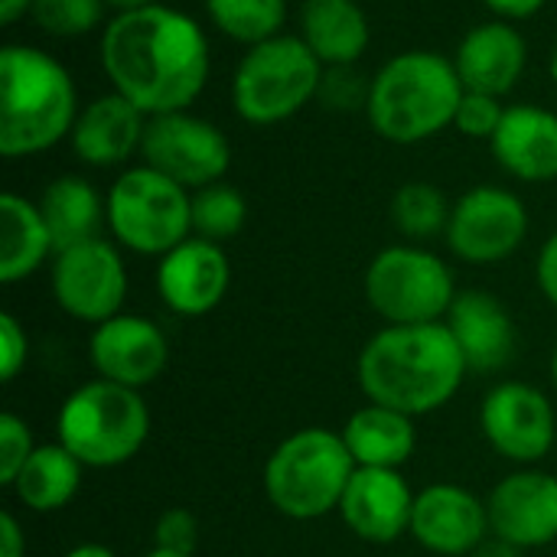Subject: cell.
Here are the masks:
<instances>
[{
  "instance_id": "1",
  "label": "cell",
  "mask_w": 557,
  "mask_h": 557,
  "mask_svg": "<svg viewBox=\"0 0 557 557\" xmlns=\"http://www.w3.org/2000/svg\"><path fill=\"white\" fill-rule=\"evenodd\" d=\"M101 65L114 91L147 117L186 111L209 82L202 26L163 3L117 13L101 36Z\"/></svg>"
},
{
  "instance_id": "2",
  "label": "cell",
  "mask_w": 557,
  "mask_h": 557,
  "mask_svg": "<svg viewBox=\"0 0 557 557\" xmlns=\"http://www.w3.org/2000/svg\"><path fill=\"white\" fill-rule=\"evenodd\" d=\"M470 366L447 323L385 326L359 352L356 375L369 401L421 418L444 408Z\"/></svg>"
},
{
  "instance_id": "3",
  "label": "cell",
  "mask_w": 557,
  "mask_h": 557,
  "mask_svg": "<svg viewBox=\"0 0 557 557\" xmlns=\"http://www.w3.org/2000/svg\"><path fill=\"white\" fill-rule=\"evenodd\" d=\"M78 121L75 82L62 62L36 46L0 52V153L33 157L72 134Z\"/></svg>"
},
{
  "instance_id": "4",
  "label": "cell",
  "mask_w": 557,
  "mask_h": 557,
  "mask_svg": "<svg viewBox=\"0 0 557 557\" xmlns=\"http://www.w3.org/2000/svg\"><path fill=\"white\" fill-rule=\"evenodd\" d=\"M467 88L457 65L431 49L392 55L369 82V121L392 144H421L454 124Z\"/></svg>"
},
{
  "instance_id": "5",
  "label": "cell",
  "mask_w": 557,
  "mask_h": 557,
  "mask_svg": "<svg viewBox=\"0 0 557 557\" xmlns=\"http://www.w3.org/2000/svg\"><path fill=\"white\" fill-rule=\"evenodd\" d=\"M356 473L343 434L304 428L284 437L264 463V493L271 506L297 522H313L339 509Z\"/></svg>"
},
{
  "instance_id": "6",
  "label": "cell",
  "mask_w": 557,
  "mask_h": 557,
  "mask_svg": "<svg viewBox=\"0 0 557 557\" xmlns=\"http://www.w3.org/2000/svg\"><path fill=\"white\" fill-rule=\"evenodd\" d=\"M59 444L95 470H111L140 454L150 437V408L137 388L104 379L78 385L55 418Z\"/></svg>"
},
{
  "instance_id": "7",
  "label": "cell",
  "mask_w": 557,
  "mask_h": 557,
  "mask_svg": "<svg viewBox=\"0 0 557 557\" xmlns=\"http://www.w3.org/2000/svg\"><path fill=\"white\" fill-rule=\"evenodd\" d=\"M323 85V62L304 36H271L245 52L232 78V108L242 121L271 127L294 117Z\"/></svg>"
},
{
  "instance_id": "8",
  "label": "cell",
  "mask_w": 557,
  "mask_h": 557,
  "mask_svg": "<svg viewBox=\"0 0 557 557\" xmlns=\"http://www.w3.org/2000/svg\"><path fill=\"white\" fill-rule=\"evenodd\" d=\"M104 209L111 235L137 255L163 258L193 232V196L147 163L114 180Z\"/></svg>"
},
{
  "instance_id": "9",
  "label": "cell",
  "mask_w": 557,
  "mask_h": 557,
  "mask_svg": "<svg viewBox=\"0 0 557 557\" xmlns=\"http://www.w3.org/2000/svg\"><path fill=\"white\" fill-rule=\"evenodd\" d=\"M366 297L388 326L447 320L457 287L450 268L424 248L392 245L379 251L366 271Z\"/></svg>"
},
{
  "instance_id": "10",
  "label": "cell",
  "mask_w": 557,
  "mask_h": 557,
  "mask_svg": "<svg viewBox=\"0 0 557 557\" xmlns=\"http://www.w3.org/2000/svg\"><path fill=\"white\" fill-rule=\"evenodd\" d=\"M144 163L176 180L186 189H202L219 183L232 166L228 137L206 117L189 111H170L147 117L140 140Z\"/></svg>"
},
{
  "instance_id": "11",
  "label": "cell",
  "mask_w": 557,
  "mask_h": 557,
  "mask_svg": "<svg viewBox=\"0 0 557 557\" xmlns=\"http://www.w3.org/2000/svg\"><path fill=\"white\" fill-rule=\"evenodd\" d=\"M52 297L72 320L82 323L98 326L117 317L127 297V268L121 251L104 238L55 251Z\"/></svg>"
},
{
  "instance_id": "12",
  "label": "cell",
  "mask_w": 557,
  "mask_h": 557,
  "mask_svg": "<svg viewBox=\"0 0 557 557\" xmlns=\"http://www.w3.org/2000/svg\"><path fill=\"white\" fill-rule=\"evenodd\" d=\"M529 235L525 202L499 186H476L463 193L450 212V251L470 264H496L512 258Z\"/></svg>"
},
{
  "instance_id": "13",
  "label": "cell",
  "mask_w": 557,
  "mask_h": 557,
  "mask_svg": "<svg viewBox=\"0 0 557 557\" xmlns=\"http://www.w3.org/2000/svg\"><path fill=\"white\" fill-rule=\"evenodd\" d=\"M483 437L512 463H539L557 441L555 408L548 395L529 382L496 385L480 408Z\"/></svg>"
},
{
  "instance_id": "14",
  "label": "cell",
  "mask_w": 557,
  "mask_h": 557,
  "mask_svg": "<svg viewBox=\"0 0 557 557\" xmlns=\"http://www.w3.org/2000/svg\"><path fill=\"white\" fill-rule=\"evenodd\" d=\"M88 356L98 379L140 392L166 369L170 346L153 320L137 313H117L95 326L88 339Z\"/></svg>"
},
{
  "instance_id": "15",
  "label": "cell",
  "mask_w": 557,
  "mask_h": 557,
  "mask_svg": "<svg viewBox=\"0 0 557 557\" xmlns=\"http://www.w3.org/2000/svg\"><path fill=\"white\" fill-rule=\"evenodd\" d=\"M411 535L444 557H470L490 535V509L457 483H434L414 496Z\"/></svg>"
},
{
  "instance_id": "16",
  "label": "cell",
  "mask_w": 557,
  "mask_h": 557,
  "mask_svg": "<svg viewBox=\"0 0 557 557\" xmlns=\"http://www.w3.org/2000/svg\"><path fill=\"white\" fill-rule=\"evenodd\" d=\"M490 532L522 552L557 542V476L542 470L509 473L486 499Z\"/></svg>"
},
{
  "instance_id": "17",
  "label": "cell",
  "mask_w": 557,
  "mask_h": 557,
  "mask_svg": "<svg viewBox=\"0 0 557 557\" xmlns=\"http://www.w3.org/2000/svg\"><path fill=\"white\" fill-rule=\"evenodd\" d=\"M339 516L356 539L369 545H392L401 535H411L414 493L398 470L356 467L343 493Z\"/></svg>"
},
{
  "instance_id": "18",
  "label": "cell",
  "mask_w": 557,
  "mask_h": 557,
  "mask_svg": "<svg viewBox=\"0 0 557 557\" xmlns=\"http://www.w3.org/2000/svg\"><path fill=\"white\" fill-rule=\"evenodd\" d=\"M232 284V264L225 251L209 238H186L160 258L157 290L160 300L180 317L212 313Z\"/></svg>"
},
{
  "instance_id": "19",
  "label": "cell",
  "mask_w": 557,
  "mask_h": 557,
  "mask_svg": "<svg viewBox=\"0 0 557 557\" xmlns=\"http://www.w3.org/2000/svg\"><path fill=\"white\" fill-rule=\"evenodd\" d=\"M529 62V42L512 23H483L470 29L457 46V75L467 91L509 95Z\"/></svg>"
},
{
  "instance_id": "20",
  "label": "cell",
  "mask_w": 557,
  "mask_h": 557,
  "mask_svg": "<svg viewBox=\"0 0 557 557\" xmlns=\"http://www.w3.org/2000/svg\"><path fill=\"white\" fill-rule=\"evenodd\" d=\"M447 330L454 333L470 372H499L509 366L516 352V326L509 310L486 290L457 294Z\"/></svg>"
},
{
  "instance_id": "21",
  "label": "cell",
  "mask_w": 557,
  "mask_h": 557,
  "mask_svg": "<svg viewBox=\"0 0 557 557\" xmlns=\"http://www.w3.org/2000/svg\"><path fill=\"white\" fill-rule=\"evenodd\" d=\"M490 144L499 166L525 183H548L557 176V114L548 108H506Z\"/></svg>"
},
{
  "instance_id": "22",
  "label": "cell",
  "mask_w": 557,
  "mask_h": 557,
  "mask_svg": "<svg viewBox=\"0 0 557 557\" xmlns=\"http://www.w3.org/2000/svg\"><path fill=\"white\" fill-rule=\"evenodd\" d=\"M147 131V114L117 91L98 95L78 111L72 127V150L78 160L91 166H114L124 163L134 147H140Z\"/></svg>"
},
{
  "instance_id": "23",
  "label": "cell",
  "mask_w": 557,
  "mask_h": 557,
  "mask_svg": "<svg viewBox=\"0 0 557 557\" xmlns=\"http://www.w3.org/2000/svg\"><path fill=\"white\" fill-rule=\"evenodd\" d=\"M343 441L356 460V467H375V470H401L414 447H418V428L411 414H401L395 408L369 401L343 424Z\"/></svg>"
},
{
  "instance_id": "24",
  "label": "cell",
  "mask_w": 557,
  "mask_h": 557,
  "mask_svg": "<svg viewBox=\"0 0 557 557\" xmlns=\"http://www.w3.org/2000/svg\"><path fill=\"white\" fill-rule=\"evenodd\" d=\"M300 36L323 65H352L369 49V16L356 0H304Z\"/></svg>"
},
{
  "instance_id": "25",
  "label": "cell",
  "mask_w": 557,
  "mask_h": 557,
  "mask_svg": "<svg viewBox=\"0 0 557 557\" xmlns=\"http://www.w3.org/2000/svg\"><path fill=\"white\" fill-rule=\"evenodd\" d=\"M55 251L46 219L36 202L3 193L0 196V281H26Z\"/></svg>"
},
{
  "instance_id": "26",
  "label": "cell",
  "mask_w": 557,
  "mask_h": 557,
  "mask_svg": "<svg viewBox=\"0 0 557 557\" xmlns=\"http://www.w3.org/2000/svg\"><path fill=\"white\" fill-rule=\"evenodd\" d=\"M82 473H85V467L59 441L39 444L33 450V457L23 463V470L16 473V480L10 483V493L29 512H39V516L59 512L78 496Z\"/></svg>"
},
{
  "instance_id": "27",
  "label": "cell",
  "mask_w": 557,
  "mask_h": 557,
  "mask_svg": "<svg viewBox=\"0 0 557 557\" xmlns=\"http://www.w3.org/2000/svg\"><path fill=\"white\" fill-rule=\"evenodd\" d=\"M36 206L46 219L55 251L101 238L98 232H101V222L108 219V209L101 206V196L95 193V186L85 180H78V176L52 180L42 189Z\"/></svg>"
},
{
  "instance_id": "28",
  "label": "cell",
  "mask_w": 557,
  "mask_h": 557,
  "mask_svg": "<svg viewBox=\"0 0 557 557\" xmlns=\"http://www.w3.org/2000/svg\"><path fill=\"white\" fill-rule=\"evenodd\" d=\"M206 13L228 39L258 46L281 36L287 0H206Z\"/></svg>"
},
{
  "instance_id": "29",
  "label": "cell",
  "mask_w": 557,
  "mask_h": 557,
  "mask_svg": "<svg viewBox=\"0 0 557 557\" xmlns=\"http://www.w3.org/2000/svg\"><path fill=\"white\" fill-rule=\"evenodd\" d=\"M450 212H454V206L447 202V196L437 186L418 183V180L405 183L392 199V219H395L398 232L411 242H424V238L447 232Z\"/></svg>"
},
{
  "instance_id": "30",
  "label": "cell",
  "mask_w": 557,
  "mask_h": 557,
  "mask_svg": "<svg viewBox=\"0 0 557 557\" xmlns=\"http://www.w3.org/2000/svg\"><path fill=\"white\" fill-rule=\"evenodd\" d=\"M245 219H248V206L235 186L212 183V186L196 189V196H193V232H196V238H209L219 245L225 238H235L245 228Z\"/></svg>"
},
{
  "instance_id": "31",
  "label": "cell",
  "mask_w": 557,
  "mask_h": 557,
  "mask_svg": "<svg viewBox=\"0 0 557 557\" xmlns=\"http://www.w3.org/2000/svg\"><path fill=\"white\" fill-rule=\"evenodd\" d=\"M104 0H33V20L52 36H85L104 16Z\"/></svg>"
},
{
  "instance_id": "32",
  "label": "cell",
  "mask_w": 557,
  "mask_h": 557,
  "mask_svg": "<svg viewBox=\"0 0 557 557\" xmlns=\"http://www.w3.org/2000/svg\"><path fill=\"white\" fill-rule=\"evenodd\" d=\"M36 444L29 434V424L16 414H0V483L10 490V483L16 480V473L23 470V463L33 457Z\"/></svg>"
},
{
  "instance_id": "33",
  "label": "cell",
  "mask_w": 557,
  "mask_h": 557,
  "mask_svg": "<svg viewBox=\"0 0 557 557\" xmlns=\"http://www.w3.org/2000/svg\"><path fill=\"white\" fill-rule=\"evenodd\" d=\"M503 114L506 108L499 104L496 95H483V91H467L460 108H457V131L467 134V137H490L496 134V127L503 124Z\"/></svg>"
},
{
  "instance_id": "34",
  "label": "cell",
  "mask_w": 557,
  "mask_h": 557,
  "mask_svg": "<svg viewBox=\"0 0 557 557\" xmlns=\"http://www.w3.org/2000/svg\"><path fill=\"white\" fill-rule=\"evenodd\" d=\"M199 545V522L189 509H166L153 525V548L173 555H196Z\"/></svg>"
},
{
  "instance_id": "35",
  "label": "cell",
  "mask_w": 557,
  "mask_h": 557,
  "mask_svg": "<svg viewBox=\"0 0 557 557\" xmlns=\"http://www.w3.org/2000/svg\"><path fill=\"white\" fill-rule=\"evenodd\" d=\"M29 359V339L26 330L20 326V320L13 313H0V379L13 382L20 375V369Z\"/></svg>"
},
{
  "instance_id": "36",
  "label": "cell",
  "mask_w": 557,
  "mask_h": 557,
  "mask_svg": "<svg viewBox=\"0 0 557 557\" xmlns=\"http://www.w3.org/2000/svg\"><path fill=\"white\" fill-rule=\"evenodd\" d=\"M535 277H539L542 294L557 307V232L545 242V248H542V255H539Z\"/></svg>"
},
{
  "instance_id": "37",
  "label": "cell",
  "mask_w": 557,
  "mask_h": 557,
  "mask_svg": "<svg viewBox=\"0 0 557 557\" xmlns=\"http://www.w3.org/2000/svg\"><path fill=\"white\" fill-rule=\"evenodd\" d=\"M0 557H26V535L10 512L0 516Z\"/></svg>"
},
{
  "instance_id": "38",
  "label": "cell",
  "mask_w": 557,
  "mask_h": 557,
  "mask_svg": "<svg viewBox=\"0 0 557 557\" xmlns=\"http://www.w3.org/2000/svg\"><path fill=\"white\" fill-rule=\"evenodd\" d=\"M496 16H506V20H525V16H535L548 0H483Z\"/></svg>"
},
{
  "instance_id": "39",
  "label": "cell",
  "mask_w": 557,
  "mask_h": 557,
  "mask_svg": "<svg viewBox=\"0 0 557 557\" xmlns=\"http://www.w3.org/2000/svg\"><path fill=\"white\" fill-rule=\"evenodd\" d=\"M470 557H522V548H516L503 539H493V542H483Z\"/></svg>"
},
{
  "instance_id": "40",
  "label": "cell",
  "mask_w": 557,
  "mask_h": 557,
  "mask_svg": "<svg viewBox=\"0 0 557 557\" xmlns=\"http://www.w3.org/2000/svg\"><path fill=\"white\" fill-rule=\"evenodd\" d=\"M26 10H33V0H0V23H16Z\"/></svg>"
},
{
  "instance_id": "41",
  "label": "cell",
  "mask_w": 557,
  "mask_h": 557,
  "mask_svg": "<svg viewBox=\"0 0 557 557\" xmlns=\"http://www.w3.org/2000/svg\"><path fill=\"white\" fill-rule=\"evenodd\" d=\"M62 557H117L111 548H104V545H95V542H85V545H75V548H69Z\"/></svg>"
},
{
  "instance_id": "42",
  "label": "cell",
  "mask_w": 557,
  "mask_h": 557,
  "mask_svg": "<svg viewBox=\"0 0 557 557\" xmlns=\"http://www.w3.org/2000/svg\"><path fill=\"white\" fill-rule=\"evenodd\" d=\"M108 7H114L117 13H124V10H140V7H153V3H160V0H104Z\"/></svg>"
},
{
  "instance_id": "43",
  "label": "cell",
  "mask_w": 557,
  "mask_h": 557,
  "mask_svg": "<svg viewBox=\"0 0 557 557\" xmlns=\"http://www.w3.org/2000/svg\"><path fill=\"white\" fill-rule=\"evenodd\" d=\"M144 557H193V555H173V552H160V548H153V552H147Z\"/></svg>"
},
{
  "instance_id": "44",
  "label": "cell",
  "mask_w": 557,
  "mask_h": 557,
  "mask_svg": "<svg viewBox=\"0 0 557 557\" xmlns=\"http://www.w3.org/2000/svg\"><path fill=\"white\" fill-rule=\"evenodd\" d=\"M552 78H555V85H557V46H555V52H552Z\"/></svg>"
},
{
  "instance_id": "45",
  "label": "cell",
  "mask_w": 557,
  "mask_h": 557,
  "mask_svg": "<svg viewBox=\"0 0 557 557\" xmlns=\"http://www.w3.org/2000/svg\"><path fill=\"white\" fill-rule=\"evenodd\" d=\"M552 375H555V385H557V349H555V359H552Z\"/></svg>"
},
{
  "instance_id": "46",
  "label": "cell",
  "mask_w": 557,
  "mask_h": 557,
  "mask_svg": "<svg viewBox=\"0 0 557 557\" xmlns=\"http://www.w3.org/2000/svg\"><path fill=\"white\" fill-rule=\"evenodd\" d=\"M555 557H557V555H555Z\"/></svg>"
}]
</instances>
